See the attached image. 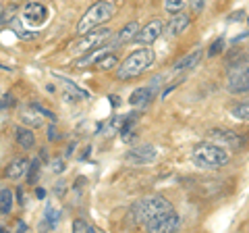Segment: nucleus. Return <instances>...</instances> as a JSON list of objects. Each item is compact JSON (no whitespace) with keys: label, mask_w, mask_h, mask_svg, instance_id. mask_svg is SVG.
Returning <instances> with one entry per match:
<instances>
[{"label":"nucleus","mask_w":249,"mask_h":233,"mask_svg":"<svg viewBox=\"0 0 249 233\" xmlns=\"http://www.w3.org/2000/svg\"><path fill=\"white\" fill-rule=\"evenodd\" d=\"M241 40H247V32H245V34H241V36H237L235 40H232V44H239Z\"/></svg>","instance_id":"obj_37"},{"label":"nucleus","mask_w":249,"mask_h":233,"mask_svg":"<svg viewBox=\"0 0 249 233\" xmlns=\"http://www.w3.org/2000/svg\"><path fill=\"white\" fill-rule=\"evenodd\" d=\"M73 231L75 233H93V231H96V227L89 225L85 219H75L73 221Z\"/></svg>","instance_id":"obj_26"},{"label":"nucleus","mask_w":249,"mask_h":233,"mask_svg":"<svg viewBox=\"0 0 249 233\" xmlns=\"http://www.w3.org/2000/svg\"><path fill=\"white\" fill-rule=\"evenodd\" d=\"M156 158H158V150H156L152 144H142V146H137V148H131L124 154V160L133 162V165H150Z\"/></svg>","instance_id":"obj_11"},{"label":"nucleus","mask_w":249,"mask_h":233,"mask_svg":"<svg viewBox=\"0 0 249 233\" xmlns=\"http://www.w3.org/2000/svg\"><path fill=\"white\" fill-rule=\"evenodd\" d=\"M156 92H158L156 85H143V88H137L133 94L129 96V104L131 106H145L156 96Z\"/></svg>","instance_id":"obj_14"},{"label":"nucleus","mask_w":249,"mask_h":233,"mask_svg":"<svg viewBox=\"0 0 249 233\" xmlns=\"http://www.w3.org/2000/svg\"><path fill=\"white\" fill-rule=\"evenodd\" d=\"M15 142H17L19 148L31 150L36 146V134H34V129L27 127V125L17 127V129H15Z\"/></svg>","instance_id":"obj_15"},{"label":"nucleus","mask_w":249,"mask_h":233,"mask_svg":"<svg viewBox=\"0 0 249 233\" xmlns=\"http://www.w3.org/2000/svg\"><path fill=\"white\" fill-rule=\"evenodd\" d=\"M232 15H235V17H231L229 21H239V19L243 21L245 19V11H237V13H232Z\"/></svg>","instance_id":"obj_32"},{"label":"nucleus","mask_w":249,"mask_h":233,"mask_svg":"<svg viewBox=\"0 0 249 233\" xmlns=\"http://www.w3.org/2000/svg\"><path fill=\"white\" fill-rule=\"evenodd\" d=\"M162 34H164V19H152V21H147L145 25H142L137 29V34L131 42L142 44V46H150V44H154L156 40H158Z\"/></svg>","instance_id":"obj_7"},{"label":"nucleus","mask_w":249,"mask_h":233,"mask_svg":"<svg viewBox=\"0 0 249 233\" xmlns=\"http://www.w3.org/2000/svg\"><path fill=\"white\" fill-rule=\"evenodd\" d=\"M108 98H110V104L116 108V106H119L121 104V100H119V96H116V94H112V96H108Z\"/></svg>","instance_id":"obj_34"},{"label":"nucleus","mask_w":249,"mask_h":233,"mask_svg":"<svg viewBox=\"0 0 249 233\" xmlns=\"http://www.w3.org/2000/svg\"><path fill=\"white\" fill-rule=\"evenodd\" d=\"M201 57H204V50L201 48H196L193 52H189L187 57H183L181 60H177V65L173 67V71H185V69H193L199 65Z\"/></svg>","instance_id":"obj_16"},{"label":"nucleus","mask_w":249,"mask_h":233,"mask_svg":"<svg viewBox=\"0 0 249 233\" xmlns=\"http://www.w3.org/2000/svg\"><path fill=\"white\" fill-rule=\"evenodd\" d=\"M112 36H114V32H112L110 27H104V25L93 27L91 32L81 34L79 40H75V42L71 44V50H73L75 54H85V52H89V50L104 48V46L110 44Z\"/></svg>","instance_id":"obj_5"},{"label":"nucleus","mask_w":249,"mask_h":233,"mask_svg":"<svg viewBox=\"0 0 249 233\" xmlns=\"http://www.w3.org/2000/svg\"><path fill=\"white\" fill-rule=\"evenodd\" d=\"M227 90L231 94H247L249 90V67L247 65H241V67H235L229 75V81H227Z\"/></svg>","instance_id":"obj_8"},{"label":"nucleus","mask_w":249,"mask_h":233,"mask_svg":"<svg viewBox=\"0 0 249 233\" xmlns=\"http://www.w3.org/2000/svg\"><path fill=\"white\" fill-rule=\"evenodd\" d=\"M137 29H139V23L137 21H131V23H127L119 34H116V38H114V44L112 46H123V44H127V42H131L135 38V34H137Z\"/></svg>","instance_id":"obj_17"},{"label":"nucleus","mask_w":249,"mask_h":233,"mask_svg":"<svg viewBox=\"0 0 249 233\" xmlns=\"http://www.w3.org/2000/svg\"><path fill=\"white\" fill-rule=\"evenodd\" d=\"M147 233H173L181 227V214H178L175 208H168V211L156 214L154 219H150L145 225Z\"/></svg>","instance_id":"obj_6"},{"label":"nucleus","mask_w":249,"mask_h":233,"mask_svg":"<svg viewBox=\"0 0 249 233\" xmlns=\"http://www.w3.org/2000/svg\"><path fill=\"white\" fill-rule=\"evenodd\" d=\"M231 115L235 116L237 121H247V115H249V106H247V102H239V104H235L231 108Z\"/></svg>","instance_id":"obj_24"},{"label":"nucleus","mask_w":249,"mask_h":233,"mask_svg":"<svg viewBox=\"0 0 249 233\" xmlns=\"http://www.w3.org/2000/svg\"><path fill=\"white\" fill-rule=\"evenodd\" d=\"M54 194H56L58 198H62L67 194V185H65V181H58L56 183V188H54Z\"/></svg>","instance_id":"obj_30"},{"label":"nucleus","mask_w":249,"mask_h":233,"mask_svg":"<svg viewBox=\"0 0 249 233\" xmlns=\"http://www.w3.org/2000/svg\"><path fill=\"white\" fill-rule=\"evenodd\" d=\"M65 169H67L65 160H54L52 162V171H54V173H65Z\"/></svg>","instance_id":"obj_29"},{"label":"nucleus","mask_w":249,"mask_h":233,"mask_svg":"<svg viewBox=\"0 0 249 233\" xmlns=\"http://www.w3.org/2000/svg\"><path fill=\"white\" fill-rule=\"evenodd\" d=\"M17 202L19 204H25V198H23V190L21 188H17Z\"/></svg>","instance_id":"obj_35"},{"label":"nucleus","mask_w":249,"mask_h":233,"mask_svg":"<svg viewBox=\"0 0 249 233\" xmlns=\"http://www.w3.org/2000/svg\"><path fill=\"white\" fill-rule=\"evenodd\" d=\"M21 119H23V123H25L27 127H40L42 125V113L37 111L34 104H31L27 111L21 115Z\"/></svg>","instance_id":"obj_19"},{"label":"nucleus","mask_w":249,"mask_h":233,"mask_svg":"<svg viewBox=\"0 0 249 233\" xmlns=\"http://www.w3.org/2000/svg\"><path fill=\"white\" fill-rule=\"evenodd\" d=\"M0 96H2V94H0ZM15 102H17V100H15L11 94H4L2 100H0V108H11V106H15Z\"/></svg>","instance_id":"obj_28"},{"label":"nucleus","mask_w":249,"mask_h":233,"mask_svg":"<svg viewBox=\"0 0 249 233\" xmlns=\"http://www.w3.org/2000/svg\"><path fill=\"white\" fill-rule=\"evenodd\" d=\"M191 162L204 171L224 169L231 162V152L224 146L206 139V142H199L191 148Z\"/></svg>","instance_id":"obj_1"},{"label":"nucleus","mask_w":249,"mask_h":233,"mask_svg":"<svg viewBox=\"0 0 249 233\" xmlns=\"http://www.w3.org/2000/svg\"><path fill=\"white\" fill-rule=\"evenodd\" d=\"M185 6V0H164V11L168 15H175L178 11H183Z\"/></svg>","instance_id":"obj_27"},{"label":"nucleus","mask_w":249,"mask_h":233,"mask_svg":"<svg viewBox=\"0 0 249 233\" xmlns=\"http://www.w3.org/2000/svg\"><path fill=\"white\" fill-rule=\"evenodd\" d=\"M2 231H4V227H0V233H2Z\"/></svg>","instance_id":"obj_39"},{"label":"nucleus","mask_w":249,"mask_h":233,"mask_svg":"<svg viewBox=\"0 0 249 233\" xmlns=\"http://www.w3.org/2000/svg\"><path fill=\"white\" fill-rule=\"evenodd\" d=\"M189 25H191V15L178 11L175 15H170L168 23H164V34L168 38H178V36H183L187 29H189Z\"/></svg>","instance_id":"obj_12"},{"label":"nucleus","mask_w":249,"mask_h":233,"mask_svg":"<svg viewBox=\"0 0 249 233\" xmlns=\"http://www.w3.org/2000/svg\"><path fill=\"white\" fill-rule=\"evenodd\" d=\"M208 137L214 139L216 144L224 146V148H231V150H239L243 146V137H241L237 131L232 129H222V127H214L208 131Z\"/></svg>","instance_id":"obj_10"},{"label":"nucleus","mask_w":249,"mask_h":233,"mask_svg":"<svg viewBox=\"0 0 249 233\" xmlns=\"http://www.w3.org/2000/svg\"><path fill=\"white\" fill-rule=\"evenodd\" d=\"M21 17H23V21H27L29 25L40 27L46 23V19H48V6L44 2H37V0H31V2L23 6Z\"/></svg>","instance_id":"obj_9"},{"label":"nucleus","mask_w":249,"mask_h":233,"mask_svg":"<svg viewBox=\"0 0 249 233\" xmlns=\"http://www.w3.org/2000/svg\"><path fill=\"white\" fill-rule=\"evenodd\" d=\"M2 15H4V2L0 0V19H2Z\"/></svg>","instance_id":"obj_38"},{"label":"nucleus","mask_w":249,"mask_h":233,"mask_svg":"<svg viewBox=\"0 0 249 233\" xmlns=\"http://www.w3.org/2000/svg\"><path fill=\"white\" fill-rule=\"evenodd\" d=\"M173 208V202L164 196H147V198H142L139 202H135L131 206V221L135 225H145L150 219H154L156 214L168 211Z\"/></svg>","instance_id":"obj_4"},{"label":"nucleus","mask_w":249,"mask_h":233,"mask_svg":"<svg viewBox=\"0 0 249 233\" xmlns=\"http://www.w3.org/2000/svg\"><path fill=\"white\" fill-rule=\"evenodd\" d=\"M116 13V4L114 0H96V2H91L85 13L81 15V19L77 21L75 25V34L81 36V34H88L91 32L93 27H100L108 23Z\"/></svg>","instance_id":"obj_3"},{"label":"nucleus","mask_w":249,"mask_h":233,"mask_svg":"<svg viewBox=\"0 0 249 233\" xmlns=\"http://www.w3.org/2000/svg\"><path fill=\"white\" fill-rule=\"evenodd\" d=\"M17 229H19V231H29L27 223H23V221H19V223H17Z\"/></svg>","instance_id":"obj_36"},{"label":"nucleus","mask_w":249,"mask_h":233,"mask_svg":"<svg viewBox=\"0 0 249 233\" xmlns=\"http://www.w3.org/2000/svg\"><path fill=\"white\" fill-rule=\"evenodd\" d=\"M48 139H50V142H56V125L48 127Z\"/></svg>","instance_id":"obj_31"},{"label":"nucleus","mask_w":249,"mask_h":233,"mask_svg":"<svg viewBox=\"0 0 249 233\" xmlns=\"http://www.w3.org/2000/svg\"><path fill=\"white\" fill-rule=\"evenodd\" d=\"M156 60V52L152 48H137L131 54H127L123 60L116 65V79H135L142 77L145 71H150Z\"/></svg>","instance_id":"obj_2"},{"label":"nucleus","mask_w":249,"mask_h":233,"mask_svg":"<svg viewBox=\"0 0 249 233\" xmlns=\"http://www.w3.org/2000/svg\"><path fill=\"white\" fill-rule=\"evenodd\" d=\"M40 158H34V160H29V165H27V171H25V181L29 185H36L37 183V177H40Z\"/></svg>","instance_id":"obj_21"},{"label":"nucleus","mask_w":249,"mask_h":233,"mask_svg":"<svg viewBox=\"0 0 249 233\" xmlns=\"http://www.w3.org/2000/svg\"><path fill=\"white\" fill-rule=\"evenodd\" d=\"M224 48H227V38L224 36L216 38V40L210 44V48H208V58H214V57H218V54H222Z\"/></svg>","instance_id":"obj_23"},{"label":"nucleus","mask_w":249,"mask_h":233,"mask_svg":"<svg viewBox=\"0 0 249 233\" xmlns=\"http://www.w3.org/2000/svg\"><path fill=\"white\" fill-rule=\"evenodd\" d=\"M210 0H185V4H189V15H201L206 11V6H208Z\"/></svg>","instance_id":"obj_25"},{"label":"nucleus","mask_w":249,"mask_h":233,"mask_svg":"<svg viewBox=\"0 0 249 233\" xmlns=\"http://www.w3.org/2000/svg\"><path fill=\"white\" fill-rule=\"evenodd\" d=\"M13 206H15V192L9 188H2L0 190V214L9 216L13 213Z\"/></svg>","instance_id":"obj_18"},{"label":"nucleus","mask_w":249,"mask_h":233,"mask_svg":"<svg viewBox=\"0 0 249 233\" xmlns=\"http://www.w3.org/2000/svg\"><path fill=\"white\" fill-rule=\"evenodd\" d=\"M0 94H2V88H0Z\"/></svg>","instance_id":"obj_40"},{"label":"nucleus","mask_w":249,"mask_h":233,"mask_svg":"<svg viewBox=\"0 0 249 233\" xmlns=\"http://www.w3.org/2000/svg\"><path fill=\"white\" fill-rule=\"evenodd\" d=\"M58 221H60V213L54 211L52 204H48V206H46V214H44V227L54 229L58 225Z\"/></svg>","instance_id":"obj_22"},{"label":"nucleus","mask_w":249,"mask_h":233,"mask_svg":"<svg viewBox=\"0 0 249 233\" xmlns=\"http://www.w3.org/2000/svg\"><path fill=\"white\" fill-rule=\"evenodd\" d=\"M27 165H29V160L25 156H19V158H13L9 165H6L4 169V179H9V181H19L21 177H25V171H27Z\"/></svg>","instance_id":"obj_13"},{"label":"nucleus","mask_w":249,"mask_h":233,"mask_svg":"<svg viewBox=\"0 0 249 233\" xmlns=\"http://www.w3.org/2000/svg\"><path fill=\"white\" fill-rule=\"evenodd\" d=\"M93 65H98L100 71H112V69H116V65H119V57H116L114 52L102 54V57H100Z\"/></svg>","instance_id":"obj_20"},{"label":"nucleus","mask_w":249,"mask_h":233,"mask_svg":"<svg viewBox=\"0 0 249 233\" xmlns=\"http://www.w3.org/2000/svg\"><path fill=\"white\" fill-rule=\"evenodd\" d=\"M36 198L44 200V198H46V190H44V188H36Z\"/></svg>","instance_id":"obj_33"}]
</instances>
